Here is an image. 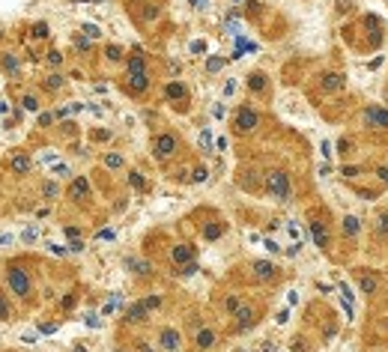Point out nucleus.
Here are the masks:
<instances>
[{
    "label": "nucleus",
    "instance_id": "1",
    "mask_svg": "<svg viewBox=\"0 0 388 352\" xmlns=\"http://www.w3.org/2000/svg\"><path fill=\"white\" fill-rule=\"evenodd\" d=\"M6 287L12 295H18L21 301H27L33 295V281H30V272L21 266V263H12L6 266Z\"/></svg>",
    "mask_w": 388,
    "mask_h": 352
},
{
    "label": "nucleus",
    "instance_id": "2",
    "mask_svg": "<svg viewBox=\"0 0 388 352\" xmlns=\"http://www.w3.org/2000/svg\"><path fill=\"white\" fill-rule=\"evenodd\" d=\"M266 191L272 197H278L281 203H290L293 185H290V173L287 170H269L266 173Z\"/></svg>",
    "mask_w": 388,
    "mask_h": 352
},
{
    "label": "nucleus",
    "instance_id": "3",
    "mask_svg": "<svg viewBox=\"0 0 388 352\" xmlns=\"http://www.w3.org/2000/svg\"><path fill=\"white\" fill-rule=\"evenodd\" d=\"M179 153V137L173 131H159L153 137V159L156 161H170Z\"/></svg>",
    "mask_w": 388,
    "mask_h": 352
},
{
    "label": "nucleus",
    "instance_id": "4",
    "mask_svg": "<svg viewBox=\"0 0 388 352\" xmlns=\"http://www.w3.org/2000/svg\"><path fill=\"white\" fill-rule=\"evenodd\" d=\"M257 126H260V114L251 105H242L233 117V131L236 134H251V131H257Z\"/></svg>",
    "mask_w": 388,
    "mask_h": 352
},
{
    "label": "nucleus",
    "instance_id": "5",
    "mask_svg": "<svg viewBox=\"0 0 388 352\" xmlns=\"http://www.w3.org/2000/svg\"><path fill=\"white\" fill-rule=\"evenodd\" d=\"M257 317H260V311L254 308V305H242L236 314H233V331H248V328H254L257 325Z\"/></svg>",
    "mask_w": 388,
    "mask_h": 352
},
{
    "label": "nucleus",
    "instance_id": "6",
    "mask_svg": "<svg viewBox=\"0 0 388 352\" xmlns=\"http://www.w3.org/2000/svg\"><path fill=\"white\" fill-rule=\"evenodd\" d=\"M123 87H126V93H129V96H143V93L153 87V78H150V72L126 75V78H123Z\"/></svg>",
    "mask_w": 388,
    "mask_h": 352
},
{
    "label": "nucleus",
    "instance_id": "7",
    "mask_svg": "<svg viewBox=\"0 0 388 352\" xmlns=\"http://www.w3.org/2000/svg\"><path fill=\"white\" fill-rule=\"evenodd\" d=\"M251 275H254V281H260V284H269V281H275L281 275V269L275 263H269V260H254L251 263Z\"/></svg>",
    "mask_w": 388,
    "mask_h": 352
},
{
    "label": "nucleus",
    "instance_id": "8",
    "mask_svg": "<svg viewBox=\"0 0 388 352\" xmlns=\"http://www.w3.org/2000/svg\"><path fill=\"white\" fill-rule=\"evenodd\" d=\"M311 236H314V242H317L320 251H328V248H331V233H328V224H325V221L311 218Z\"/></svg>",
    "mask_w": 388,
    "mask_h": 352
},
{
    "label": "nucleus",
    "instance_id": "9",
    "mask_svg": "<svg viewBox=\"0 0 388 352\" xmlns=\"http://www.w3.org/2000/svg\"><path fill=\"white\" fill-rule=\"evenodd\" d=\"M364 126H373V128H379V131H388V111L385 108H379V105H370V108L364 111Z\"/></svg>",
    "mask_w": 388,
    "mask_h": 352
},
{
    "label": "nucleus",
    "instance_id": "10",
    "mask_svg": "<svg viewBox=\"0 0 388 352\" xmlns=\"http://www.w3.org/2000/svg\"><path fill=\"white\" fill-rule=\"evenodd\" d=\"M170 260H173L176 269H179V266H188V263H194V248L188 242H179V245L170 248Z\"/></svg>",
    "mask_w": 388,
    "mask_h": 352
},
{
    "label": "nucleus",
    "instance_id": "11",
    "mask_svg": "<svg viewBox=\"0 0 388 352\" xmlns=\"http://www.w3.org/2000/svg\"><path fill=\"white\" fill-rule=\"evenodd\" d=\"M215 343H218V334L212 331V328H197V334H194V346L200 352H212L215 349Z\"/></svg>",
    "mask_w": 388,
    "mask_h": 352
},
{
    "label": "nucleus",
    "instance_id": "12",
    "mask_svg": "<svg viewBox=\"0 0 388 352\" xmlns=\"http://www.w3.org/2000/svg\"><path fill=\"white\" fill-rule=\"evenodd\" d=\"M179 343H182V334H179L176 328H162V331H159V346H162V349L176 352Z\"/></svg>",
    "mask_w": 388,
    "mask_h": 352
},
{
    "label": "nucleus",
    "instance_id": "13",
    "mask_svg": "<svg viewBox=\"0 0 388 352\" xmlns=\"http://www.w3.org/2000/svg\"><path fill=\"white\" fill-rule=\"evenodd\" d=\"M358 284H361L364 295H376L379 292V278L370 275V269H358Z\"/></svg>",
    "mask_w": 388,
    "mask_h": 352
},
{
    "label": "nucleus",
    "instance_id": "14",
    "mask_svg": "<svg viewBox=\"0 0 388 352\" xmlns=\"http://www.w3.org/2000/svg\"><path fill=\"white\" fill-rule=\"evenodd\" d=\"M69 197H72L75 203H81V200H87V197H90V182H87V176H75V179H72V185H69Z\"/></svg>",
    "mask_w": 388,
    "mask_h": 352
},
{
    "label": "nucleus",
    "instance_id": "15",
    "mask_svg": "<svg viewBox=\"0 0 388 352\" xmlns=\"http://www.w3.org/2000/svg\"><path fill=\"white\" fill-rule=\"evenodd\" d=\"M147 320H150V308H147L143 301H137V305H129V308H126V322L134 325V322H147Z\"/></svg>",
    "mask_w": 388,
    "mask_h": 352
},
{
    "label": "nucleus",
    "instance_id": "16",
    "mask_svg": "<svg viewBox=\"0 0 388 352\" xmlns=\"http://www.w3.org/2000/svg\"><path fill=\"white\" fill-rule=\"evenodd\" d=\"M164 98H167V102H185V98H188L185 84H179V81H167V87H164Z\"/></svg>",
    "mask_w": 388,
    "mask_h": 352
},
{
    "label": "nucleus",
    "instance_id": "17",
    "mask_svg": "<svg viewBox=\"0 0 388 352\" xmlns=\"http://www.w3.org/2000/svg\"><path fill=\"white\" fill-rule=\"evenodd\" d=\"M9 167H12V173H18V176H24V173H30L33 161L27 153H15L12 159H9Z\"/></svg>",
    "mask_w": 388,
    "mask_h": 352
},
{
    "label": "nucleus",
    "instance_id": "18",
    "mask_svg": "<svg viewBox=\"0 0 388 352\" xmlns=\"http://www.w3.org/2000/svg\"><path fill=\"white\" fill-rule=\"evenodd\" d=\"M126 269H131L137 278H150V275H153V263L140 260V257H129V260H126Z\"/></svg>",
    "mask_w": 388,
    "mask_h": 352
},
{
    "label": "nucleus",
    "instance_id": "19",
    "mask_svg": "<svg viewBox=\"0 0 388 352\" xmlns=\"http://www.w3.org/2000/svg\"><path fill=\"white\" fill-rule=\"evenodd\" d=\"M320 87H323L325 93L341 90V87H344V75H341V72H325L323 78H320Z\"/></svg>",
    "mask_w": 388,
    "mask_h": 352
},
{
    "label": "nucleus",
    "instance_id": "20",
    "mask_svg": "<svg viewBox=\"0 0 388 352\" xmlns=\"http://www.w3.org/2000/svg\"><path fill=\"white\" fill-rule=\"evenodd\" d=\"M140 72H147V57L140 51H134L126 60V75H140Z\"/></svg>",
    "mask_w": 388,
    "mask_h": 352
},
{
    "label": "nucleus",
    "instance_id": "21",
    "mask_svg": "<svg viewBox=\"0 0 388 352\" xmlns=\"http://www.w3.org/2000/svg\"><path fill=\"white\" fill-rule=\"evenodd\" d=\"M224 230H227V224H221V221H209V224L200 230V236H203L206 242H215V239L224 236Z\"/></svg>",
    "mask_w": 388,
    "mask_h": 352
},
{
    "label": "nucleus",
    "instance_id": "22",
    "mask_svg": "<svg viewBox=\"0 0 388 352\" xmlns=\"http://www.w3.org/2000/svg\"><path fill=\"white\" fill-rule=\"evenodd\" d=\"M266 87H269L266 72H251V75H248V90H251V93H266Z\"/></svg>",
    "mask_w": 388,
    "mask_h": 352
},
{
    "label": "nucleus",
    "instance_id": "23",
    "mask_svg": "<svg viewBox=\"0 0 388 352\" xmlns=\"http://www.w3.org/2000/svg\"><path fill=\"white\" fill-rule=\"evenodd\" d=\"M373 236H379V239H388V209L376 212V218H373Z\"/></svg>",
    "mask_w": 388,
    "mask_h": 352
},
{
    "label": "nucleus",
    "instance_id": "24",
    "mask_svg": "<svg viewBox=\"0 0 388 352\" xmlns=\"http://www.w3.org/2000/svg\"><path fill=\"white\" fill-rule=\"evenodd\" d=\"M341 227H344V236H350V239H356L358 233H361V221H358L356 215H344Z\"/></svg>",
    "mask_w": 388,
    "mask_h": 352
},
{
    "label": "nucleus",
    "instance_id": "25",
    "mask_svg": "<svg viewBox=\"0 0 388 352\" xmlns=\"http://www.w3.org/2000/svg\"><path fill=\"white\" fill-rule=\"evenodd\" d=\"M159 12H162V9H159V6H153V3H143V6H140V18H143V21H156V18H159Z\"/></svg>",
    "mask_w": 388,
    "mask_h": 352
},
{
    "label": "nucleus",
    "instance_id": "26",
    "mask_svg": "<svg viewBox=\"0 0 388 352\" xmlns=\"http://www.w3.org/2000/svg\"><path fill=\"white\" fill-rule=\"evenodd\" d=\"M129 185H131V188H137V191H143V188H147V182H143V173H140V170H129Z\"/></svg>",
    "mask_w": 388,
    "mask_h": 352
},
{
    "label": "nucleus",
    "instance_id": "27",
    "mask_svg": "<svg viewBox=\"0 0 388 352\" xmlns=\"http://www.w3.org/2000/svg\"><path fill=\"white\" fill-rule=\"evenodd\" d=\"M221 308H224L227 314L233 317V314H236V311L242 308V301H239V295H227V298H224V305H221Z\"/></svg>",
    "mask_w": 388,
    "mask_h": 352
},
{
    "label": "nucleus",
    "instance_id": "28",
    "mask_svg": "<svg viewBox=\"0 0 388 352\" xmlns=\"http://www.w3.org/2000/svg\"><path fill=\"white\" fill-rule=\"evenodd\" d=\"M105 57H108L111 63H120V60H123V48H120V45H108V48H105Z\"/></svg>",
    "mask_w": 388,
    "mask_h": 352
},
{
    "label": "nucleus",
    "instance_id": "29",
    "mask_svg": "<svg viewBox=\"0 0 388 352\" xmlns=\"http://www.w3.org/2000/svg\"><path fill=\"white\" fill-rule=\"evenodd\" d=\"M60 87H63V75H48V78H45V90H48V93H54V90H60Z\"/></svg>",
    "mask_w": 388,
    "mask_h": 352
},
{
    "label": "nucleus",
    "instance_id": "30",
    "mask_svg": "<svg viewBox=\"0 0 388 352\" xmlns=\"http://www.w3.org/2000/svg\"><path fill=\"white\" fill-rule=\"evenodd\" d=\"M6 320H12V308H9V298L0 292V322H6Z\"/></svg>",
    "mask_w": 388,
    "mask_h": 352
},
{
    "label": "nucleus",
    "instance_id": "31",
    "mask_svg": "<svg viewBox=\"0 0 388 352\" xmlns=\"http://www.w3.org/2000/svg\"><path fill=\"white\" fill-rule=\"evenodd\" d=\"M194 272H197V260H194V263H188V266H179V269H173V275H176V278H191Z\"/></svg>",
    "mask_w": 388,
    "mask_h": 352
},
{
    "label": "nucleus",
    "instance_id": "32",
    "mask_svg": "<svg viewBox=\"0 0 388 352\" xmlns=\"http://www.w3.org/2000/svg\"><path fill=\"white\" fill-rule=\"evenodd\" d=\"M3 69H6L9 75H18V69H21V66H18V57H12V54H6V57H3Z\"/></svg>",
    "mask_w": 388,
    "mask_h": 352
},
{
    "label": "nucleus",
    "instance_id": "33",
    "mask_svg": "<svg viewBox=\"0 0 388 352\" xmlns=\"http://www.w3.org/2000/svg\"><path fill=\"white\" fill-rule=\"evenodd\" d=\"M105 167H111V170L123 167V156H117V153H108V156H105Z\"/></svg>",
    "mask_w": 388,
    "mask_h": 352
},
{
    "label": "nucleus",
    "instance_id": "34",
    "mask_svg": "<svg viewBox=\"0 0 388 352\" xmlns=\"http://www.w3.org/2000/svg\"><path fill=\"white\" fill-rule=\"evenodd\" d=\"M57 194H60L57 182H45V185H42V197H45V200H54Z\"/></svg>",
    "mask_w": 388,
    "mask_h": 352
},
{
    "label": "nucleus",
    "instance_id": "35",
    "mask_svg": "<svg viewBox=\"0 0 388 352\" xmlns=\"http://www.w3.org/2000/svg\"><path fill=\"white\" fill-rule=\"evenodd\" d=\"M191 179H194V182H206V179H209V170H206V167H194Z\"/></svg>",
    "mask_w": 388,
    "mask_h": 352
},
{
    "label": "nucleus",
    "instance_id": "36",
    "mask_svg": "<svg viewBox=\"0 0 388 352\" xmlns=\"http://www.w3.org/2000/svg\"><path fill=\"white\" fill-rule=\"evenodd\" d=\"M117 305H120V295L114 292V298H111V301H108V305L102 308V314H105V317H108V314H114V311H117Z\"/></svg>",
    "mask_w": 388,
    "mask_h": 352
},
{
    "label": "nucleus",
    "instance_id": "37",
    "mask_svg": "<svg viewBox=\"0 0 388 352\" xmlns=\"http://www.w3.org/2000/svg\"><path fill=\"white\" fill-rule=\"evenodd\" d=\"M143 305H147L150 311H156V308H162V298H159V295H147V298H143Z\"/></svg>",
    "mask_w": 388,
    "mask_h": 352
},
{
    "label": "nucleus",
    "instance_id": "38",
    "mask_svg": "<svg viewBox=\"0 0 388 352\" xmlns=\"http://www.w3.org/2000/svg\"><path fill=\"white\" fill-rule=\"evenodd\" d=\"M221 66H224V57H212V60L206 63V72H218Z\"/></svg>",
    "mask_w": 388,
    "mask_h": 352
},
{
    "label": "nucleus",
    "instance_id": "39",
    "mask_svg": "<svg viewBox=\"0 0 388 352\" xmlns=\"http://www.w3.org/2000/svg\"><path fill=\"white\" fill-rule=\"evenodd\" d=\"M21 105H24L27 111H39V98H36V96H24V102H21Z\"/></svg>",
    "mask_w": 388,
    "mask_h": 352
},
{
    "label": "nucleus",
    "instance_id": "40",
    "mask_svg": "<svg viewBox=\"0 0 388 352\" xmlns=\"http://www.w3.org/2000/svg\"><path fill=\"white\" fill-rule=\"evenodd\" d=\"M341 173H344L347 179H353V176H358V173H361V167H356V164H347V167H344Z\"/></svg>",
    "mask_w": 388,
    "mask_h": 352
},
{
    "label": "nucleus",
    "instance_id": "41",
    "mask_svg": "<svg viewBox=\"0 0 388 352\" xmlns=\"http://www.w3.org/2000/svg\"><path fill=\"white\" fill-rule=\"evenodd\" d=\"M33 33H36V39H45V36H48V24H45V21H39V24L33 27Z\"/></svg>",
    "mask_w": 388,
    "mask_h": 352
},
{
    "label": "nucleus",
    "instance_id": "42",
    "mask_svg": "<svg viewBox=\"0 0 388 352\" xmlns=\"http://www.w3.org/2000/svg\"><path fill=\"white\" fill-rule=\"evenodd\" d=\"M48 63L60 66V63H63V54H60V51H48Z\"/></svg>",
    "mask_w": 388,
    "mask_h": 352
},
{
    "label": "nucleus",
    "instance_id": "43",
    "mask_svg": "<svg viewBox=\"0 0 388 352\" xmlns=\"http://www.w3.org/2000/svg\"><path fill=\"white\" fill-rule=\"evenodd\" d=\"M75 48H78V51H90V39L78 36V39H75Z\"/></svg>",
    "mask_w": 388,
    "mask_h": 352
},
{
    "label": "nucleus",
    "instance_id": "44",
    "mask_svg": "<svg viewBox=\"0 0 388 352\" xmlns=\"http://www.w3.org/2000/svg\"><path fill=\"white\" fill-rule=\"evenodd\" d=\"M84 33H87V39H96V36H102L96 24H84Z\"/></svg>",
    "mask_w": 388,
    "mask_h": 352
},
{
    "label": "nucleus",
    "instance_id": "45",
    "mask_svg": "<svg viewBox=\"0 0 388 352\" xmlns=\"http://www.w3.org/2000/svg\"><path fill=\"white\" fill-rule=\"evenodd\" d=\"M134 349H137V352H156L150 343H147V340H134Z\"/></svg>",
    "mask_w": 388,
    "mask_h": 352
},
{
    "label": "nucleus",
    "instance_id": "46",
    "mask_svg": "<svg viewBox=\"0 0 388 352\" xmlns=\"http://www.w3.org/2000/svg\"><path fill=\"white\" fill-rule=\"evenodd\" d=\"M266 251H269V254H281V248H278V242H272V239H266Z\"/></svg>",
    "mask_w": 388,
    "mask_h": 352
},
{
    "label": "nucleus",
    "instance_id": "47",
    "mask_svg": "<svg viewBox=\"0 0 388 352\" xmlns=\"http://www.w3.org/2000/svg\"><path fill=\"white\" fill-rule=\"evenodd\" d=\"M51 123H54V114H42L39 117V126H51Z\"/></svg>",
    "mask_w": 388,
    "mask_h": 352
},
{
    "label": "nucleus",
    "instance_id": "48",
    "mask_svg": "<svg viewBox=\"0 0 388 352\" xmlns=\"http://www.w3.org/2000/svg\"><path fill=\"white\" fill-rule=\"evenodd\" d=\"M200 143H203V149H209V143H212V134H209V131H203V134H200Z\"/></svg>",
    "mask_w": 388,
    "mask_h": 352
},
{
    "label": "nucleus",
    "instance_id": "49",
    "mask_svg": "<svg viewBox=\"0 0 388 352\" xmlns=\"http://www.w3.org/2000/svg\"><path fill=\"white\" fill-rule=\"evenodd\" d=\"M69 251H75V254H78V251H84V242H81V239H72V245H69Z\"/></svg>",
    "mask_w": 388,
    "mask_h": 352
},
{
    "label": "nucleus",
    "instance_id": "50",
    "mask_svg": "<svg viewBox=\"0 0 388 352\" xmlns=\"http://www.w3.org/2000/svg\"><path fill=\"white\" fill-rule=\"evenodd\" d=\"M48 251H51V254H57V257H63V254H66V248H60V245H54V242L48 245Z\"/></svg>",
    "mask_w": 388,
    "mask_h": 352
},
{
    "label": "nucleus",
    "instance_id": "51",
    "mask_svg": "<svg viewBox=\"0 0 388 352\" xmlns=\"http://www.w3.org/2000/svg\"><path fill=\"white\" fill-rule=\"evenodd\" d=\"M54 173H57V176H69V167H66V164H57Z\"/></svg>",
    "mask_w": 388,
    "mask_h": 352
},
{
    "label": "nucleus",
    "instance_id": "52",
    "mask_svg": "<svg viewBox=\"0 0 388 352\" xmlns=\"http://www.w3.org/2000/svg\"><path fill=\"white\" fill-rule=\"evenodd\" d=\"M376 176H379L382 182H388V167H376Z\"/></svg>",
    "mask_w": 388,
    "mask_h": 352
},
{
    "label": "nucleus",
    "instance_id": "53",
    "mask_svg": "<svg viewBox=\"0 0 388 352\" xmlns=\"http://www.w3.org/2000/svg\"><path fill=\"white\" fill-rule=\"evenodd\" d=\"M191 51L194 54H200V51H206V45H203V42H191Z\"/></svg>",
    "mask_w": 388,
    "mask_h": 352
},
{
    "label": "nucleus",
    "instance_id": "54",
    "mask_svg": "<svg viewBox=\"0 0 388 352\" xmlns=\"http://www.w3.org/2000/svg\"><path fill=\"white\" fill-rule=\"evenodd\" d=\"M320 149H323V156H325V159L331 156V143H328V140H323V146H320Z\"/></svg>",
    "mask_w": 388,
    "mask_h": 352
},
{
    "label": "nucleus",
    "instance_id": "55",
    "mask_svg": "<svg viewBox=\"0 0 388 352\" xmlns=\"http://www.w3.org/2000/svg\"><path fill=\"white\" fill-rule=\"evenodd\" d=\"M66 236L69 239H78V227H66Z\"/></svg>",
    "mask_w": 388,
    "mask_h": 352
},
{
    "label": "nucleus",
    "instance_id": "56",
    "mask_svg": "<svg viewBox=\"0 0 388 352\" xmlns=\"http://www.w3.org/2000/svg\"><path fill=\"white\" fill-rule=\"evenodd\" d=\"M99 239H114V230H99Z\"/></svg>",
    "mask_w": 388,
    "mask_h": 352
},
{
    "label": "nucleus",
    "instance_id": "57",
    "mask_svg": "<svg viewBox=\"0 0 388 352\" xmlns=\"http://www.w3.org/2000/svg\"><path fill=\"white\" fill-rule=\"evenodd\" d=\"M36 239V230H24V242H33Z\"/></svg>",
    "mask_w": 388,
    "mask_h": 352
},
{
    "label": "nucleus",
    "instance_id": "58",
    "mask_svg": "<svg viewBox=\"0 0 388 352\" xmlns=\"http://www.w3.org/2000/svg\"><path fill=\"white\" fill-rule=\"evenodd\" d=\"M87 325H93V328H99L102 322H99V317H87Z\"/></svg>",
    "mask_w": 388,
    "mask_h": 352
},
{
    "label": "nucleus",
    "instance_id": "59",
    "mask_svg": "<svg viewBox=\"0 0 388 352\" xmlns=\"http://www.w3.org/2000/svg\"><path fill=\"white\" fill-rule=\"evenodd\" d=\"M191 6H209V0H191Z\"/></svg>",
    "mask_w": 388,
    "mask_h": 352
},
{
    "label": "nucleus",
    "instance_id": "60",
    "mask_svg": "<svg viewBox=\"0 0 388 352\" xmlns=\"http://www.w3.org/2000/svg\"><path fill=\"white\" fill-rule=\"evenodd\" d=\"M120 352H123V349H120Z\"/></svg>",
    "mask_w": 388,
    "mask_h": 352
}]
</instances>
